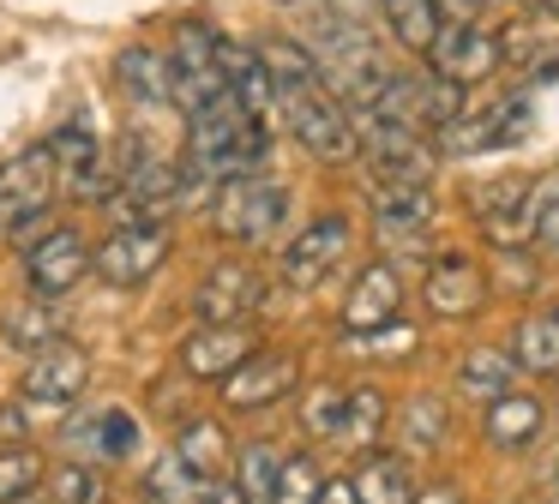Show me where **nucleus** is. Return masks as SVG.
Returning <instances> with one entry per match:
<instances>
[{"label":"nucleus","instance_id":"nucleus-35","mask_svg":"<svg viewBox=\"0 0 559 504\" xmlns=\"http://www.w3.org/2000/svg\"><path fill=\"white\" fill-rule=\"evenodd\" d=\"M199 492H205V475H193L175 451L145 468V499L151 504H199Z\"/></svg>","mask_w":559,"mask_h":504},{"label":"nucleus","instance_id":"nucleus-50","mask_svg":"<svg viewBox=\"0 0 559 504\" xmlns=\"http://www.w3.org/2000/svg\"><path fill=\"white\" fill-rule=\"evenodd\" d=\"M542 12H559V0H542Z\"/></svg>","mask_w":559,"mask_h":504},{"label":"nucleus","instance_id":"nucleus-31","mask_svg":"<svg viewBox=\"0 0 559 504\" xmlns=\"http://www.w3.org/2000/svg\"><path fill=\"white\" fill-rule=\"evenodd\" d=\"M43 492H49V504H109V480H103V468L91 456L55 463L43 475Z\"/></svg>","mask_w":559,"mask_h":504},{"label":"nucleus","instance_id":"nucleus-47","mask_svg":"<svg viewBox=\"0 0 559 504\" xmlns=\"http://www.w3.org/2000/svg\"><path fill=\"white\" fill-rule=\"evenodd\" d=\"M481 7H487V0H439V12H457V19H475Z\"/></svg>","mask_w":559,"mask_h":504},{"label":"nucleus","instance_id":"nucleus-9","mask_svg":"<svg viewBox=\"0 0 559 504\" xmlns=\"http://www.w3.org/2000/svg\"><path fill=\"white\" fill-rule=\"evenodd\" d=\"M85 391H91V355L79 343H67V336L49 348H37L25 379H19V396L37 403V408H73Z\"/></svg>","mask_w":559,"mask_h":504},{"label":"nucleus","instance_id":"nucleus-8","mask_svg":"<svg viewBox=\"0 0 559 504\" xmlns=\"http://www.w3.org/2000/svg\"><path fill=\"white\" fill-rule=\"evenodd\" d=\"M85 276H91V247H85V235H79V228L49 223L25 247V288H31V295L61 300V295H73Z\"/></svg>","mask_w":559,"mask_h":504},{"label":"nucleus","instance_id":"nucleus-27","mask_svg":"<svg viewBox=\"0 0 559 504\" xmlns=\"http://www.w3.org/2000/svg\"><path fill=\"white\" fill-rule=\"evenodd\" d=\"M451 432V415H445V396H409L397 415V451L403 456H427L439 451Z\"/></svg>","mask_w":559,"mask_h":504},{"label":"nucleus","instance_id":"nucleus-23","mask_svg":"<svg viewBox=\"0 0 559 504\" xmlns=\"http://www.w3.org/2000/svg\"><path fill=\"white\" fill-rule=\"evenodd\" d=\"M115 84H121L127 103L163 108L169 103V55L151 48V43H127L121 55H115Z\"/></svg>","mask_w":559,"mask_h":504},{"label":"nucleus","instance_id":"nucleus-20","mask_svg":"<svg viewBox=\"0 0 559 504\" xmlns=\"http://www.w3.org/2000/svg\"><path fill=\"white\" fill-rule=\"evenodd\" d=\"M367 204H373L379 235H385V240H409V247L439 223V199H433V187H385V180H373Z\"/></svg>","mask_w":559,"mask_h":504},{"label":"nucleus","instance_id":"nucleus-45","mask_svg":"<svg viewBox=\"0 0 559 504\" xmlns=\"http://www.w3.org/2000/svg\"><path fill=\"white\" fill-rule=\"evenodd\" d=\"M319 504H355V487H349V480H325V492H319Z\"/></svg>","mask_w":559,"mask_h":504},{"label":"nucleus","instance_id":"nucleus-11","mask_svg":"<svg viewBox=\"0 0 559 504\" xmlns=\"http://www.w3.org/2000/svg\"><path fill=\"white\" fill-rule=\"evenodd\" d=\"M259 300H265V276H259L247 259L211 264V271L199 276V288H193L199 324H247Z\"/></svg>","mask_w":559,"mask_h":504},{"label":"nucleus","instance_id":"nucleus-5","mask_svg":"<svg viewBox=\"0 0 559 504\" xmlns=\"http://www.w3.org/2000/svg\"><path fill=\"white\" fill-rule=\"evenodd\" d=\"M463 108H469V84L439 79V72L427 67V72H391V79L379 84V96L367 103V115L397 120V127H409V132H433V127H445L451 115H463Z\"/></svg>","mask_w":559,"mask_h":504},{"label":"nucleus","instance_id":"nucleus-7","mask_svg":"<svg viewBox=\"0 0 559 504\" xmlns=\"http://www.w3.org/2000/svg\"><path fill=\"white\" fill-rule=\"evenodd\" d=\"M217 91H229L217 72V31L205 19L175 24V48H169V103L181 115H193L199 103H211Z\"/></svg>","mask_w":559,"mask_h":504},{"label":"nucleus","instance_id":"nucleus-39","mask_svg":"<svg viewBox=\"0 0 559 504\" xmlns=\"http://www.w3.org/2000/svg\"><path fill=\"white\" fill-rule=\"evenodd\" d=\"M343 403L349 396L337 384H319V391L301 396V432L307 439H343Z\"/></svg>","mask_w":559,"mask_h":504},{"label":"nucleus","instance_id":"nucleus-34","mask_svg":"<svg viewBox=\"0 0 559 504\" xmlns=\"http://www.w3.org/2000/svg\"><path fill=\"white\" fill-rule=\"evenodd\" d=\"M277 468H283V451H277V444H265V439H253V444H241V451H235V475L229 480L241 487L247 504H271Z\"/></svg>","mask_w":559,"mask_h":504},{"label":"nucleus","instance_id":"nucleus-26","mask_svg":"<svg viewBox=\"0 0 559 504\" xmlns=\"http://www.w3.org/2000/svg\"><path fill=\"white\" fill-rule=\"evenodd\" d=\"M355 504H415V475L403 456L385 451H361V468H355Z\"/></svg>","mask_w":559,"mask_h":504},{"label":"nucleus","instance_id":"nucleus-30","mask_svg":"<svg viewBox=\"0 0 559 504\" xmlns=\"http://www.w3.org/2000/svg\"><path fill=\"white\" fill-rule=\"evenodd\" d=\"M373 7H379V19H385V31L397 36L403 48H415V55H427L433 31L445 24L439 0H373Z\"/></svg>","mask_w":559,"mask_h":504},{"label":"nucleus","instance_id":"nucleus-44","mask_svg":"<svg viewBox=\"0 0 559 504\" xmlns=\"http://www.w3.org/2000/svg\"><path fill=\"white\" fill-rule=\"evenodd\" d=\"M313 7H319V12H337V19H355V24H361L373 0H313Z\"/></svg>","mask_w":559,"mask_h":504},{"label":"nucleus","instance_id":"nucleus-29","mask_svg":"<svg viewBox=\"0 0 559 504\" xmlns=\"http://www.w3.org/2000/svg\"><path fill=\"white\" fill-rule=\"evenodd\" d=\"M175 456H181L193 475H223V463H229V432H223V420L211 415H193L181 420V432H175Z\"/></svg>","mask_w":559,"mask_h":504},{"label":"nucleus","instance_id":"nucleus-46","mask_svg":"<svg viewBox=\"0 0 559 504\" xmlns=\"http://www.w3.org/2000/svg\"><path fill=\"white\" fill-rule=\"evenodd\" d=\"M415 504H463L457 487H433V492H415Z\"/></svg>","mask_w":559,"mask_h":504},{"label":"nucleus","instance_id":"nucleus-25","mask_svg":"<svg viewBox=\"0 0 559 504\" xmlns=\"http://www.w3.org/2000/svg\"><path fill=\"white\" fill-rule=\"evenodd\" d=\"M61 336H67V319H61V307H55V300H43V295L7 307V319H0V343L19 348V355H37V348L61 343Z\"/></svg>","mask_w":559,"mask_h":504},{"label":"nucleus","instance_id":"nucleus-51","mask_svg":"<svg viewBox=\"0 0 559 504\" xmlns=\"http://www.w3.org/2000/svg\"><path fill=\"white\" fill-rule=\"evenodd\" d=\"M523 7H542V0H523Z\"/></svg>","mask_w":559,"mask_h":504},{"label":"nucleus","instance_id":"nucleus-18","mask_svg":"<svg viewBox=\"0 0 559 504\" xmlns=\"http://www.w3.org/2000/svg\"><path fill=\"white\" fill-rule=\"evenodd\" d=\"M253 348L259 343H253V331H247V324H199V331L181 343V372H187V379L217 384V379H229V372L241 367Z\"/></svg>","mask_w":559,"mask_h":504},{"label":"nucleus","instance_id":"nucleus-41","mask_svg":"<svg viewBox=\"0 0 559 504\" xmlns=\"http://www.w3.org/2000/svg\"><path fill=\"white\" fill-rule=\"evenodd\" d=\"M499 283L518 288V295H535V288H542V271H535V259L523 247H499Z\"/></svg>","mask_w":559,"mask_h":504},{"label":"nucleus","instance_id":"nucleus-43","mask_svg":"<svg viewBox=\"0 0 559 504\" xmlns=\"http://www.w3.org/2000/svg\"><path fill=\"white\" fill-rule=\"evenodd\" d=\"M199 504H247V499H241V487H235V480L211 475V480H205V492H199Z\"/></svg>","mask_w":559,"mask_h":504},{"label":"nucleus","instance_id":"nucleus-38","mask_svg":"<svg viewBox=\"0 0 559 504\" xmlns=\"http://www.w3.org/2000/svg\"><path fill=\"white\" fill-rule=\"evenodd\" d=\"M319 492H325V475H319L313 456H283L271 504H319Z\"/></svg>","mask_w":559,"mask_h":504},{"label":"nucleus","instance_id":"nucleus-16","mask_svg":"<svg viewBox=\"0 0 559 504\" xmlns=\"http://www.w3.org/2000/svg\"><path fill=\"white\" fill-rule=\"evenodd\" d=\"M518 120H530L523 103H499V108H481V115H451L445 127L427 132L433 156H481V151H506L518 139Z\"/></svg>","mask_w":559,"mask_h":504},{"label":"nucleus","instance_id":"nucleus-6","mask_svg":"<svg viewBox=\"0 0 559 504\" xmlns=\"http://www.w3.org/2000/svg\"><path fill=\"white\" fill-rule=\"evenodd\" d=\"M169 252H175L169 223H121L103 247H91V276H103L109 288H145L169 264Z\"/></svg>","mask_w":559,"mask_h":504},{"label":"nucleus","instance_id":"nucleus-37","mask_svg":"<svg viewBox=\"0 0 559 504\" xmlns=\"http://www.w3.org/2000/svg\"><path fill=\"white\" fill-rule=\"evenodd\" d=\"M43 144H49V156H55V175H61V180H67V175H79L85 163H97V156H103L97 132H91L85 120H67V127H55Z\"/></svg>","mask_w":559,"mask_h":504},{"label":"nucleus","instance_id":"nucleus-3","mask_svg":"<svg viewBox=\"0 0 559 504\" xmlns=\"http://www.w3.org/2000/svg\"><path fill=\"white\" fill-rule=\"evenodd\" d=\"M289 216V187L271 180L265 168L259 175H229L217 180V199H211V228L235 247H265L271 235Z\"/></svg>","mask_w":559,"mask_h":504},{"label":"nucleus","instance_id":"nucleus-14","mask_svg":"<svg viewBox=\"0 0 559 504\" xmlns=\"http://www.w3.org/2000/svg\"><path fill=\"white\" fill-rule=\"evenodd\" d=\"M487 295H493V283H487V271L469 252H439V259L427 264L421 300H427L433 319H475V312L487 307Z\"/></svg>","mask_w":559,"mask_h":504},{"label":"nucleus","instance_id":"nucleus-1","mask_svg":"<svg viewBox=\"0 0 559 504\" xmlns=\"http://www.w3.org/2000/svg\"><path fill=\"white\" fill-rule=\"evenodd\" d=\"M265 163H271V127L247 115L229 91H217L211 103H199L187 115V156H181L187 180L217 187L229 175H259Z\"/></svg>","mask_w":559,"mask_h":504},{"label":"nucleus","instance_id":"nucleus-36","mask_svg":"<svg viewBox=\"0 0 559 504\" xmlns=\"http://www.w3.org/2000/svg\"><path fill=\"white\" fill-rule=\"evenodd\" d=\"M385 408H391V403H385V391H379V384H361V391H355L349 403H343V432H349V439L361 444V451H367V444H379V432L391 427Z\"/></svg>","mask_w":559,"mask_h":504},{"label":"nucleus","instance_id":"nucleus-2","mask_svg":"<svg viewBox=\"0 0 559 504\" xmlns=\"http://www.w3.org/2000/svg\"><path fill=\"white\" fill-rule=\"evenodd\" d=\"M277 115H283V127L295 132V144H301L313 163L343 168V163H355V156H361V151H355V120H349V108H343L337 96L325 91V79L277 91Z\"/></svg>","mask_w":559,"mask_h":504},{"label":"nucleus","instance_id":"nucleus-4","mask_svg":"<svg viewBox=\"0 0 559 504\" xmlns=\"http://www.w3.org/2000/svg\"><path fill=\"white\" fill-rule=\"evenodd\" d=\"M349 120H355V151L367 156L373 180H385V187H433L439 156H433V144H427V132L379 120V115H367V108H349Z\"/></svg>","mask_w":559,"mask_h":504},{"label":"nucleus","instance_id":"nucleus-17","mask_svg":"<svg viewBox=\"0 0 559 504\" xmlns=\"http://www.w3.org/2000/svg\"><path fill=\"white\" fill-rule=\"evenodd\" d=\"M217 72H223V84H229V96L253 120H265V127L277 120V84H271V72H265V60H259L253 43L217 31Z\"/></svg>","mask_w":559,"mask_h":504},{"label":"nucleus","instance_id":"nucleus-22","mask_svg":"<svg viewBox=\"0 0 559 504\" xmlns=\"http://www.w3.org/2000/svg\"><path fill=\"white\" fill-rule=\"evenodd\" d=\"M67 444H79L91 463H127L139 451V420L127 408H97V415L67 427Z\"/></svg>","mask_w":559,"mask_h":504},{"label":"nucleus","instance_id":"nucleus-32","mask_svg":"<svg viewBox=\"0 0 559 504\" xmlns=\"http://www.w3.org/2000/svg\"><path fill=\"white\" fill-rule=\"evenodd\" d=\"M43 475H49V463H43L37 444H0V504H25L31 492H43Z\"/></svg>","mask_w":559,"mask_h":504},{"label":"nucleus","instance_id":"nucleus-24","mask_svg":"<svg viewBox=\"0 0 559 504\" xmlns=\"http://www.w3.org/2000/svg\"><path fill=\"white\" fill-rule=\"evenodd\" d=\"M511 360H518V372L554 379V367H559V300H547V307L523 312L518 336H511Z\"/></svg>","mask_w":559,"mask_h":504},{"label":"nucleus","instance_id":"nucleus-28","mask_svg":"<svg viewBox=\"0 0 559 504\" xmlns=\"http://www.w3.org/2000/svg\"><path fill=\"white\" fill-rule=\"evenodd\" d=\"M511 379H518L511 348H469V355L457 360V391L469 396V403H493L499 391H511Z\"/></svg>","mask_w":559,"mask_h":504},{"label":"nucleus","instance_id":"nucleus-19","mask_svg":"<svg viewBox=\"0 0 559 504\" xmlns=\"http://www.w3.org/2000/svg\"><path fill=\"white\" fill-rule=\"evenodd\" d=\"M403 312V276L397 264H367L361 276H355L349 300H343V336H361V331H379V324H391Z\"/></svg>","mask_w":559,"mask_h":504},{"label":"nucleus","instance_id":"nucleus-52","mask_svg":"<svg viewBox=\"0 0 559 504\" xmlns=\"http://www.w3.org/2000/svg\"><path fill=\"white\" fill-rule=\"evenodd\" d=\"M554 379H559V367H554Z\"/></svg>","mask_w":559,"mask_h":504},{"label":"nucleus","instance_id":"nucleus-13","mask_svg":"<svg viewBox=\"0 0 559 504\" xmlns=\"http://www.w3.org/2000/svg\"><path fill=\"white\" fill-rule=\"evenodd\" d=\"M349 235H355V228H349V216H343V211L313 216V223L283 247V283H289V288L325 283V276L343 264V252H349Z\"/></svg>","mask_w":559,"mask_h":504},{"label":"nucleus","instance_id":"nucleus-10","mask_svg":"<svg viewBox=\"0 0 559 504\" xmlns=\"http://www.w3.org/2000/svg\"><path fill=\"white\" fill-rule=\"evenodd\" d=\"M223 384V408H235V415H253V408H271L283 403V396L301 384V360L283 355V348H253V355L241 360V367L229 372Z\"/></svg>","mask_w":559,"mask_h":504},{"label":"nucleus","instance_id":"nucleus-33","mask_svg":"<svg viewBox=\"0 0 559 504\" xmlns=\"http://www.w3.org/2000/svg\"><path fill=\"white\" fill-rule=\"evenodd\" d=\"M253 48H259V60H265V72H271L277 91L319 79V60H313V48H307L301 36H265V43H253Z\"/></svg>","mask_w":559,"mask_h":504},{"label":"nucleus","instance_id":"nucleus-21","mask_svg":"<svg viewBox=\"0 0 559 504\" xmlns=\"http://www.w3.org/2000/svg\"><path fill=\"white\" fill-rule=\"evenodd\" d=\"M481 427H487V444H493V451H523V444L542 439L547 403H542V396H530V391H499L493 403H487Z\"/></svg>","mask_w":559,"mask_h":504},{"label":"nucleus","instance_id":"nucleus-15","mask_svg":"<svg viewBox=\"0 0 559 504\" xmlns=\"http://www.w3.org/2000/svg\"><path fill=\"white\" fill-rule=\"evenodd\" d=\"M499 60H506V48H499L493 36L481 31V24H469V19L439 24L433 43H427V67H433L439 79H457V84H481V79H493Z\"/></svg>","mask_w":559,"mask_h":504},{"label":"nucleus","instance_id":"nucleus-42","mask_svg":"<svg viewBox=\"0 0 559 504\" xmlns=\"http://www.w3.org/2000/svg\"><path fill=\"white\" fill-rule=\"evenodd\" d=\"M25 439H31L25 403H0V444H25Z\"/></svg>","mask_w":559,"mask_h":504},{"label":"nucleus","instance_id":"nucleus-48","mask_svg":"<svg viewBox=\"0 0 559 504\" xmlns=\"http://www.w3.org/2000/svg\"><path fill=\"white\" fill-rule=\"evenodd\" d=\"M554 72H559V55H547L542 67H535V84H554Z\"/></svg>","mask_w":559,"mask_h":504},{"label":"nucleus","instance_id":"nucleus-49","mask_svg":"<svg viewBox=\"0 0 559 504\" xmlns=\"http://www.w3.org/2000/svg\"><path fill=\"white\" fill-rule=\"evenodd\" d=\"M271 7H283V12H301V7H313V0H271Z\"/></svg>","mask_w":559,"mask_h":504},{"label":"nucleus","instance_id":"nucleus-40","mask_svg":"<svg viewBox=\"0 0 559 504\" xmlns=\"http://www.w3.org/2000/svg\"><path fill=\"white\" fill-rule=\"evenodd\" d=\"M535 187H542V204H535V228H530V240H542V247H554V252H559V175L535 180Z\"/></svg>","mask_w":559,"mask_h":504},{"label":"nucleus","instance_id":"nucleus-12","mask_svg":"<svg viewBox=\"0 0 559 504\" xmlns=\"http://www.w3.org/2000/svg\"><path fill=\"white\" fill-rule=\"evenodd\" d=\"M55 187H61V175H55L49 144H31V151H19L13 163H0V235H7L13 223H25V216L49 211Z\"/></svg>","mask_w":559,"mask_h":504}]
</instances>
